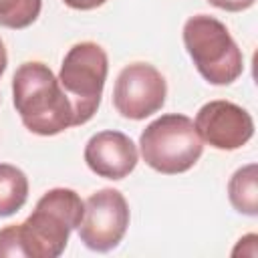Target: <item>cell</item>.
Instances as JSON below:
<instances>
[{"instance_id": "3", "label": "cell", "mask_w": 258, "mask_h": 258, "mask_svg": "<svg viewBox=\"0 0 258 258\" xmlns=\"http://www.w3.org/2000/svg\"><path fill=\"white\" fill-rule=\"evenodd\" d=\"M183 44L198 73L210 85H230L244 71V56L224 22L196 14L183 24Z\"/></svg>"}, {"instance_id": "15", "label": "cell", "mask_w": 258, "mask_h": 258, "mask_svg": "<svg viewBox=\"0 0 258 258\" xmlns=\"http://www.w3.org/2000/svg\"><path fill=\"white\" fill-rule=\"evenodd\" d=\"M6 64H8V54H6L4 42H2V38H0V77L4 75V71H6Z\"/></svg>"}, {"instance_id": "11", "label": "cell", "mask_w": 258, "mask_h": 258, "mask_svg": "<svg viewBox=\"0 0 258 258\" xmlns=\"http://www.w3.org/2000/svg\"><path fill=\"white\" fill-rule=\"evenodd\" d=\"M28 198V177L10 163H0V218L16 214Z\"/></svg>"}, {"instance_id": "12", "label": "cell", "mask_w": 258, "mask_h": 258, "mask_svg": "<svg viewBox=\"0 0 258 258\" xmlns=\"http://www.w3.org/2000/svg\"><path fill=\"white\" fill-rule=\"evenodd\" d=\"M42 8V0H0V26L26 28L30 26Z\"/></svg>"}, {"instance_id": "10", "label": "cell", "mask_w": 258, "mask_h": 258, "mask_svg": "<svg viewBox=\"0 0 258 258\" xmlns=\"http://www.w3.org/2000/svg\"><path fill=\"white\" fill-rule=\"evenodd\" d=\"M256 163H248L234 171L228 181V198L236 212L244 216H258V187H256Z\"/></svg>"}, {"instance_id": "8", "label": "cell", "mask_w": 258, "mask_h": 258, "mask_svg": "<svg viewBox=\"0 0 258 258\" xmlns=\"http://www.w3.org/2000/svg\"><path fill=\"white\" fill-rule=\"evenodd\" d=\"M194 125L202 141L220 151L240 149L254 135V121L250 113L224 99L206 103L198 111Z\"/></svg>"}, {"instance_id": "6", "label": "cell", "mask_w": 258, "mask_h": 258, "mask_svg": "<svg viewBox=\"0 0 258 258\" xmlns=\"http://www.w3.org/2000/svg\"><path fill=\"white\" fill-rule=\"evenodd\" d=\"M129 204L115 187H103L91 194L85 202V212L79 224L81 242L95 252L117 248L129 228Z\"/></svg>"}, {"instance_id": "2", "label": "cell", "mask_w": 258, "mask_h": 258, "mask_svg": "<svg viewBox=\"0 0 258 258\" xmlns=\"http://www.w3.org/2000/svg\"><path fill=\"white\" fill-rule=\"evenodd\" d=\"M85 202L75 189L54 187L42 194L32 214L16 226L22 256L26 258H58L73 230L79 228Z\"/></svg>"}, {"instance_id": "1", "label": "cell", "mask_w": 258, "mask_h": 258, "mask_svg": "<svg viewBox=\"0 0 258 258\" xmlns=\"http://www.w3.org/2000/svg\"><path fill=\"white\" fill-rule=\"evenodd\" d=\"M12 99L22 125L34 135L50 137L73 127V105L44 62L28 60L16 69Z\"/></svg>"}, {"instance_id": "4", "label": "cell", "mask_w": 258, "mask_h": 258, "mask_svg": "<svg viewBox=\"0 0 258 258\" xmlns=\"http://www.w3.org/2000/svg\"><path fill=\"white\" fill-rule=\"evenodd\" d=\"M143 161L165 175L191 169L204 151L194 121L181 113H167L151 121L139 137Z\"/></svg>"}, {"instance_id": "14", "label": "cell", "mask_w": 258, "mask_h": 258, "mask_svg": "<svg viewBox=\"0 0 258 258\" xmlns=\"http://www.w3.org/2000/svg\"><path fill=\"white\" fill-rule=\"evenodd\" d=\"M62 2L73 10H95L103 6L107 0H62Z\"/></svg>"}, {"instance_id": "7", "label": "cell", "mask_w": 258, "mask_h": 258, "mask_svg": "<svg viewBox=\"0 0 258 258\" xmlns=\"http://www.w3.org/2000/svg\"><path fill=\"white\" fill-rule=\"evenodd\" d=\"M167 95L163 75L149 62H131L121 69L113 87V105L125 119L141 121L157 113Z\"/></svg>"}, {"instance_id": "5", "label": "cell", "mask_w": 258, "mask_h": 258, "mask_svg": "<svg viewBox=\"0 0 258 258\" xmlns=\"http://www.w3.org/2000/svg\"><path fill=\"white\" fill-rule=\"evenodd\" d=\"M109 73V58L97 42H77L62 58L58 83L73 105V127L85 125L99 109Z\"/></svg>"}, {"instance_id": "9", "label": "cell", "mask_w": 258, "mask_h": 258, "mask_svg": "<svg viewBox=\"0 0 258 258\" xmlns=\"http://www.w3.org/2000/svg\"><path fill=\"white\" fill-rule=\"evenodd\" d=\"M83 157L99 177L123 179L135 169L139 153L129 135L121 131H99L87 141Z\"/></svg>"}, {"instance_id": "13", "label": "cell", "mask_w": 258, "mask_h": 258, "mask_svg": "<svg viewBox=\"0 0 258 258\" xmlns=\"http://www.w3.org/2000/svg\"><path fill=\"white\" fill-rule=\"evenodd\" d=\"M212 6L220 8V10H228V12H242L248 10L256 0H208Z\"/></svg>"}]
</instances>
